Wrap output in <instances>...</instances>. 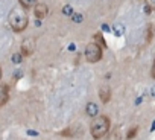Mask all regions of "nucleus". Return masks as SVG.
Returning <instances> with one entry per match:
<instances>
[{
	"mask_svg": "<svg viewBox=\"0 0 155 140\" xmlns=\"http://www.w3.org/2000/svg\"><path fill=\"white\" fill-rule=\"evenodd\" d=\"M73 20H74V22H81V20H82V17H81V15H74V17H73Z\"/></svg>",
	"mask_w": 155,
	"mask_h": 140,
	"instance_id": "a211bd4d",
	"label": "nucleus"
},
{
	"mask_svg": "<svg viewBox=\"0 0 155 140\" xmlns=\"http://www.w3.org/2000/svg\"><path fill=\"white\" fill-rule=\"evenodd\" d=\"M71 12H73V11H71V8H70V6H65V8H64V14H67V15H70Z\"/></svg>",
	"mask_w": 155,
	"mask_h": 140,
	"instance_id": "f3484780",
	"label": "nucleus"
},
{
	"mask_svg": "<svg viewBox=\"0 0 155 140\" xmlns=\"http://www.w3.org/2000/svg\"><path fill=\"white\" fill-rule=\"evenodd\" d=\"M59 135H62V137H73L74 135V131H73V128H67V129L61 131Z\"/></svg>",
	"mask_w": 155,
	"mask_h": 140,
	"instance_id": "f8f14e48",
	"label": "nucleus"
},
{
	"mask_svg": "<svg viewBox=\"0 0 155 140\" xmlns=\"http://www.w3.org/2000/svg\"><path fill=\"white\" fill-rule=\"evenodd\" d=\"M93 40H94V41H99V44H101L102 47H107V43H105V40H104L102 34H96V35L93 37Z\"/></svg>",
	"mask_w": 155,
	"mask_h": 140,
	"instance_id": "9b49d317",
	"label": "nucleus"
},
{
	"mask_svg": "<svg viewBox=\"0 0 155 140\" xmlns=\"http://www.w3.org/2000/svg\"><path fill=\"white\" fill-rule=\"evenodd\" d=\"M144 2H146L149 11H155V0H144Z\"/></svg>",
	"mask_w": 155,
	"mask_h": 140,
	"instance_id": "4468645a",
	"label": "nucleus"
},
{
	"mask_svg": "<svg viewBox=\"0 0 155 140\" xmlns=\"http://www.w3.org/2000/svg\"><path fill=\"white\" fill-rule=\"evenodd\" d=\"M20 50H21V55H23V56H31V55L34 53V50H35V40H34V38H26V40H23Z\"/></svg>",
	"mask_w": 155,
	"mask_h": 140,
	"instance_id": "20e7f679",
	"label": "nucleus"
},
{
	"mask_svg": "<svg viewBox=\"0 0 155 140\" xmlns=\"http://www.w3.org/2000/svg\"><path fill=\"white\" fill-rule=\"evenodd\" d=\"M9 87L5 84L3 87H2V90H0V107H3L8 101H9Z\"/></svg>",
	"mask_w": 155,
	"mask_h": 140,
	"instance_id": "0eeeda50",
	"label": "nucleus"
},
{
	"mask_svg": "<svg viewBox=\"0 0 155 140\" xmlns=\"http://www.w3.org/2000/svg\"><path fill=\"white\" fill-rule=\"evenodd\" d=\"M99 98H101L102 104H108L110 99H111V90H110V87H102L101 92H99Z\"/></svg>",
	"mask_w": 155,
	"mask_h": 140,
	"instance_id": "423d86ee",
	"label": "nucleus"
},
{
	"mask_svg": "<svg viewBox=\"0 0 155 140\" xmlns=\"http://www.w3.org/2000/svg\"><path fill=\"white\" fill-rule=\"evenodd\" d=\"M18 3H20L23 8L29 9V8H34V6L38 3V0H18Z\"/></svg>",
	"mask_w": 155,
	"mask_h": 140,
	"instance_id": "1a4fd4ad",
	"label": "nucleus"
},
{
	"mask_svg": "<svg viewBox=\"0 0 155 140\" xmlns=\"http://www.w3.org/2000/svg\"><path fill=\"white\" fill-rule=\"evenodd\" d=\"M152 38H153V25L149 23L147 25V32H146V44H150Z\"/></svg>",
	"mask_w": 155,
	"mask_h": 140,
	"instance_id": "9d476101",
	"label": "nucleus"
},
{
	"mask_svg": "<svg viewBox=\"0 0 155 140\" xmlns=\"http://www.w3.org/2000/svg\"><path fill=\"white\" fill-rule=\"evenodd\" d=\"M85 59L91 64L102 59V46L93 40V43H88L85 47Z\"/></svg>",
	"mask_w": 155,
	"mask_h": 140,
	"instance_id": "7ed1b4c3",
	"label": "nucleus"
},
{
	"mask_svg": "<svg viewBox=\"0 0 155 140\" xmlns=\"http://www.w3.org/2000/svg\"><path fill=\"white\" fill-rule=\"evenodd\" d=\"M34 14H35V17L40 18V20L46 18L47 14H49V8H47V5H46V3H37V5L34 6Z\"/></svg>",
	"mask_w": 155,
	"mask_h": 140,
	"instance_id": "39448f33",
	"label": "nucleus"
},
{
	"mask_svg": "<svg viewBox=\"0 0 155 140\" xmlns=\"http://www.w3.org/2000/svg\"><path fill=\"white\" fill-rule=\"evenodd\" d=\"M12 61H14V62H20V61H21V55H20V53H15V55L12 56Z\"/></svg>",
	"mask_w": 155,
	"mask_h": 140,
	"instance_id": "2eb2a0df",
	"label": "nucleus"
},
{
	"mask_svg": "<svg viewBox=\"0 0 155 140\" xmlns=\"http://www.w3.org/2000/svg\"><path fill=\"white\" fill-rule=\"evenodd\" d=\"M0 79H2V70H0Z\"/></svg>",
	"mask_w": 155,
	"mask_h": 140,
	"instance_id": "6ab92c4d",
	"label": "nucleus"
},
{
	"mask_svg": "<svg viewBox=\"0 0 155 140\" xmlns=\"http://www.w3.org/2000/svg\"><path fill=\"white\" fill-rule=\"evenodd\" d=\"M85 113H87V116L94 117V116H97V113H99V107H97L94 102H88L87 107H85Z\"/></svg>",
	"mask_w": 155,
	"mask_h": 140,
	"instance_id": "6e6552de",
	"label": "nucleus"
},
{
	"mask_svg": "<svg viewBox=\"0 0 155 140\" xmlns=\"http://www.w3.org/2000/svg\"><path fill=\"white\" fill-rule=\"evenodd\" d=\"M137 131H138V126H134L132 129H129L128 134H126V138H128V140H132V138L137 135Z\"/></svg>",
	"mask_w": 155,
	"mask_h": 140,
	"instance_id": "ddd939ff",
	"label": "nucleus"
},
{
	"mask_svg": "<svg viewBox=\"0 0 155 140\" xmlns=\"http://www.w3.org/2000/svg\"><path fill=\"white\" fill-rule=\"evenodd\" d=\"M9 26L12 28L14 32H23L28 25H29V18H28V12H26V8H23L21 5L20 6H15L11 9L9 12Z\"/></svg>",
	"mask_w": 155,
	"mask_h": 140,
	"instance_id": "f257e3e1",
	"label": "nucleus"
},
{
	"mask_svg": "<svg viewBox=\"0 0 155 140\" xmlns=\"http://www.w3.org/2000/svg\"><path fill=\"white\" fill-rule=\"evenodd\" d=\"M150 76L155 79V58H153V64H152V68H150Z\"/></svg>",
	"mask_w": 155,
	"mask_h": 140,
	"instance_id": "dca6fc26",
	"label": "nucleus"
},
{
	"mask_svg": "<svg viewBox=\"0 0 155 140\" xmlns=\"http://www.w3.org/2000/svg\"><path fill=\"white\" fill-rule=\"evenodd\" d=\"M111 128V120L108 116H96L90 125V132L94 140L104 138Z\"/></svg>",
	"mask_w": 155,
	"mask_h": 140,
	"instance_id": "f03ea898",
	"label": "nucleus"
}]
</instances>
